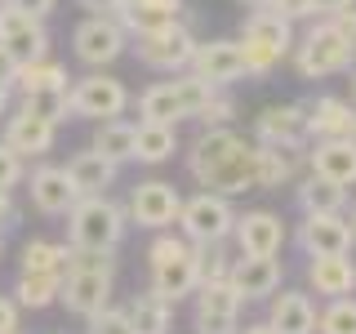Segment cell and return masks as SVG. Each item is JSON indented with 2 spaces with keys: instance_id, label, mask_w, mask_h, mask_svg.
Masks as SVG:
<instances>
[{
  "instance_id": "6da1fadb",
  "label": "cell",
  "mask_w": 356,
  "mask_h": 334,
  "mask_svg": "<svg viewBox=\"0 0 356 334\" xmlns=\"http://www.w3.org/2000/svg\"><path fill=\"white\" fill-rule=\"evenodd\" d=\"M187 170L205 192H254L259 187V143L241 138L227 125H209L187 152Z\"/></svg>"
},
{
  "instance_id": "7a4b0ae2",
  "label": "cell",
  "mask_w": 356,
  "mask_h": 334,
  "mask_svg": "<svg viewBox=\"0 0 356 334\" xmlns=\"http://www.w3.org/2000/svg\"><path fill=\"white\" fill-rule=\"evenodd\" d=\"M111 281H116V259L98 250H72L67 245V263H63V285H58V303L72 317L89 321L94 312H103L111 303Z\"/></svg>"
},
{
  "instance_id": "3957f363",
  "label": "cell",
  "mask_w": 356,
  "mask_h": 334,
  "mask_svg": "<svg viewBox=\"0 0 356 334\" xmlns=\"http://www.w3.org/2000/svg\"><path fill=\"white\" fill-rule=\"evenodd\" d=\"M67 245L72 250H98V254H116V245L125 241V209L116 200L103 196H81L67 209Z\"/></svg>"
},
{
  "instance_id": "277c9868",
  "label": "cell",
  "mask_w": 356,
  "mask_h": 334,
  "mask_svg": "<svg viewBox=\"0 0 356 334\" xmlns=\"http://www.w3.org/2000/svg\"><path fill=\"white\" fill-rule=\"evenodd\" d=\"M294 49V22L281 18L276 9L259 5L250 18H245V31H241V54H245V76L263 81L272 76V67Z\"/></svg>"
},
{
  "instance_id": "5b68a950",
  "label": "cell",
  "mask_w": 356,
  "mask_h": 334,
  "mask_svg": "<svg viewBox=\"0 0 356 334\" xmlns=\"http://www.w3.org/2000/svg\"><path fill=\"white\" fill-rule=\"evenodd\" d=\"M147 267H152V289L178 303L200 285V245H192L187 237H156L147 250Z\"/></svg>"
},
{
  "instance_id": "8992f818",
  "label": "cell",
  "mask_w": 356,
  "mask_h": 334,
  "mask_svg": "<svg viewBox=\"0 0 356 334\" xmlns=\"http://www.w3.org/2000/svg\"><path fill=\"white\" fill-rule=\"evenodd\" d=\"M294 67L303 81H325V76H339V72H352L356 63V40H348L330 18L312 22L307 36L294 40Z\"/></svg>"
},
{
  "instance_id": "52a82bcc",
  "label": "cell",
  "mask_w": 356,
  "mask_h": 334,
  "mask_svg": "<svg viewBox=\"0 0 356 334\" xmlns=\"http://www.w3.org/2000/svg\"><path fill=\"white\" fill-rule=\"evenodd\" d=\"M214 85L200 81V76L187 67V72H174V81L152 85L147 94L138 98V116L143 120H165V125H178V120H192L200 107L209 103Z\"/></svg>"
},
{
  "instance_id": "ba28073f",
  "label": "cell",
  "mask_w": 356,
  "mask_h": 334,
  "mask_svg": "<svg viewBox=\"0 0 356 334\" xmlns=\"http://www.w3.org/2000/svg\"><path fill=\"white\" fill-rule=\"evenodd\" d=\"M134 54H138V63H147L152 72H187L192 67V54H196V36L187 22H161V27H147V31H134Z\"/></svg>"
},
{
  "instance_id": "9c48e42d",
  "label": "cell",
  "mask_w": 356,
  "mask_h": 334,
  "mask_svg": "<svg viewBox=\"0 0 356 334\" xmlns=\"http://www.w3.org/2000/svg\"><path fill=\"white\" fill-rule=\"evenodd\" d=\"M67 107H72V116L81 120H111L120 116V111L129 107V89L116 81V76H107L103 67H94L89 76L67 85Z\"/></svg>"
},
{
  "instance_id": "30bf717a",
  "label": "cell",
  "mask_w": 356,
  "mask_h": 334,
  "mask_svg": "<svg viewBox=\"0 0 356 334\" xmlns=\"http://www.w3.org/2000/svg\"><path fill=\"white\" fill-rule=\"evenodd\" d=\"M178 228L192 245H214V241H227L232 228H236V209L222 192H196L192 200H183L178 209Z\"/></svg>"
},
{
  "instance_id": "8fae6325",
  "label": "cell",
  "mask_w": 356,
  "mask_h": 334,
  "mask_svg": "<svg viewBox=\"0 0 356 334\" xmlns=\"http://www.w3.org/2000/svg\"><path fill=\"white\" fill-rule=\"evenodd\" d=\"M72 49L85 67H111L129 49V31L111 14H89L81 27L72 31Z\"/></svg>"
},
{
  "instance_id": "7c38bea8",
  "label": "cell",
  "mask_w": 356,
  "mask_h": 334,
  "mask_svg": "<svg viewBox=\"0 0 356 334\" xmlns=\"http://www.w3.org/2000/svg\"><path fill=\"white\" fill-rule=\"evenodd\" d=\"M0 49H5L18 67L44 58V54H49V31H44V18L27 14V9H14L9 0H0Z\"/></svg>"
},
{
  "instance_id": "4fadbf2b",
  "label": "cell",
  "mask_w": 356,
  "mask_h": 334,
  "mask_svg": "<svg viewBox=\"0 0 356 334\" xmlns=\"http://www.w3.org/2000/svg\"><path fill=\"white\" fill-rule=\"evenodd\" d=\"M192 294H196V308H192L196 334H236L241 330V294L232 289V281H200Z\"/></svg>"
},
{
  "instance_id": "5bb4252c",
  "label": "cell",
  "mask_w": 356,
  "mask_h": 334,
  "mask_svg": "<svg viewBox=\"0 0 356 334\" xmlns=\"http://www.w3.org/2000/svg\"><path fill=\"white\" fill-rule=\"evenodd\" d=\"M178 209H183V196H178L174 183H161V178H147L129 192V218L147 232H165L178 223Z\"/></svg>"
},
{
  "instance_id": "9a60e30c",
  "label": "cell",
  "mask_w": 356,
  "mask_h": 334,
  "mask_svg": "<svg viewBox=\"0 0 356 334\" xmlns=\"http://www.w3.org/2000/svg\"><path fill=\"white\" fill-rule=\"evenodd\" d=\"M281 276L285 267L276 254H241V259H232L227 281L241 294V303H259V299H272L281 289Z\"/></svg>"
},
{
  "instance_id": "2e32d148",
  "label": "cell",
  "mask_w": 356,
  "mask_h": 334,
  "mask_svg": "<svg viewBox=\"0 0 356 334\" xmlns=\"http://www.w3.org/2000/svg\"><path fill=\"white\" fill-rule=\"evenodd\" d=\"M254 143L263 148H307V107L276 103L254 116Z\"/></svg>"
},
{
  "instance_id": "e0dca14e",
  "label": "cell",
  "mask_w": 356,
  "mask_h": 334,
  "mask_svg": "<svg viewBox=\"0 0 356 334\" xmlns=\"http://www.w3.org/2000/svg\"><path fill=\"white\" fill-rule=\"evenodd\" d=\"M192 72L200 76V81H209L214 89H227V85L245 81V54H241V40H205V45H196Z\"/></svg>"
},
{
  "instance_id": "ac0fdd59",
  "label": "cell",
  "mask_w": 356,
  "mask_h": 334,
  "mask_svg": "<svg viewBox=\"0 0 356 334\" xmlns=\"http://www.w3.org/2000/svg\"><path fill=\"white\" fill-rule=\"evenodd\" d=\"M298 245H303L307 259H316V254H352L356 232L343 214H303V223H298Z\"/></svg>"
},
{
  "instance_id": "d6986e66",
  "label": "cell",
  "mask_w": 356,
  "mask_h": 334,
  "mask_svg": "<svg viewBox=\"0 0 356 334\" xmlns=\"http://www.w3.org/2000/svg\"><path fill=\"white\" fill-rule=\"evenodd\" d=\"M307 170L330 178L339 187L356 183V138L339 134V138H312L307 143Z\"/></svg>"
},
{
  "instance_id": "ffe728a7",
  "label": "cell",
  "mask_w": 356,
  "mask_h": 334,
  "mask_svg": "<svg viewBox=\"0 0 356 334\" xmlns=\"http://www.w3.org/2000/svg\"><path fill=\"white\" fill-rule=\"evenodd\" d=\"M232 237H236L241 254H281L285 223H281V214H272V209H245V214H236Z\"/></svg>"
},
{
  "instance_id": "44dd1931",
  "label": "cell",
  "mask_w": 356,
  "mask_h": 334,
  "mask_svg": "<svg viewBox=\"0 0 356 334\" xmlns=\"http://www.w3.org/2000/svg\"><path fill=\"white\" fill-rule=\"evenodd\" d=\"M76 200H81V192H76L72 174H67L63 165H40V170H31V205H36L40 214L63 218Z\"/></svg>"
},
{
  "instance_id": "7402d4cb",
  "label": "cell",
  "mask_w": 356,
  "mask_h": 334,
  "mask_svg": "<svg viewBox=\"0 0 356 334\" xmlns=\"http://www.w3.org/2000/svg\"><path fill=\"white\" fill-rule=\"evenodd\" d=\"M307 285L325 299L356 294V259L352 254H316L307 263Z\"/></svg>"
},
{
  "instance_id": "603a6c76",
  "label": "cell",
  "mask_w": 356,
  "mask_h": 334,
  "mask_svg": "<svg viewBox=\"0 0 356 334\" xmlns=\"http://www.w3.org/2000/svg\"><path fill=\"white\" fill-rule=\"evenodd\" d=\"M54 134H58L54 120H40V116H31V111H22V107L5 120V143L22 156V161H27V156H44V152H49L54 148Z\"/></svg>"
},
{
  "instance_id": "cb8c5ba5",
  "label": "cell",
  "mask_w": 356,
  "mask_h": 334,
  "mask_svg": "<svg viewBox=\"0 0 356 334\" xmlns=\"http://www.w3.org/2000/svg\"><path fill=\"white\" fill-rule=\"evenodd\" d=\"M267 326H272L276 334H316V303H312L303 289H285V294H272Z\"/></svg>"
},
{
  "instance_id": "d4e9b609",
  "label": "cell",
  "mask_w": 356,
  "mask_h": 334,
  "mask_svg": "<svg viewBox=\"0 0 356 334\" xmlns=\"http://www.w3.org/2000/svg\"><path fill=\"white\" fill-rule=\"evenodd\" d=\"M63 170L72 174V183H76V192H81V196H103L107 187L116 183V170H120V165L107 161L103 152L89 148V152H76L72 161L63 165Z\"/></svg>"
},
{
  "instance_id": "484cf974",
  "label": "cell",
  "mask_w": 356,
  "mask_h": 334,
  "mask_svg": "<svg viewBox=\"0 0 356 334\" xmlns=\"http://www.w3.org/2000/svg\"><path fill=\"white\" fill-rule=\"evenodd\" d=\"M303 107H307V143L312 138H339V134H348V125H352V103H343V98H334V94H321Z\"/></svg>"
},
{
  "instance_id": "4316f807",
  "label": "cell",
  "mask_w": 356,
  "mask_h": 334,
  "mask_svg": "<svg viewBox=\"0 0 356 334\" xmlns=\"http://www.w3.org/2000/svg\"><path fill=\"white\" fill-rule=\"evenodd\" d=\"M125 317H129L134 334H170V326H174V303L165 294H156V289H143V294L129 299Z\"/></svg>"
},
{
  "instance_id": "83f0119b",
  "label": "cell",
  "mask_w": 356,
  "mask_h": 334,
  "mask_svg": "<svg viewBox=\"0 0 356 334\" xmlns=\"http://www.w3.org/2000/svg\"><path fill=\"white\" fill-rule=\"evenodd\" d=\"M178 152V129L165 125V120H138L134 129V161L143 165H161Z\"/></svg>"
},
{
  "instance_id": "f1b7e54d",
  "label": "cell",
  "mask_w": 356,
  "mask_h": 334,
  "mask_svg": "<svg viewBox=\"0 0 356 334\" xmlns=\"http://www.w3.org/2000/svg\"><path fill=\"white\" fill-rule=\"evenodd\" d=\"M307 165V148H263L259 143V187H285Z\"/></svg>"
},
{
  "instance_id": "f546056e",
  "label": "cell",
  "mask_w": 356,
  "mask_h": 334,
  "mask_svg": "<svg viewBox=\"0 0 356 334\" xmlns=\"http://www.w3.org/2000/svg\"><path fill=\"white\" fill-rule=\"evenodd\" d=\"M294 200H298L303 214H343V209H348V187L330 183V178H321V174H307L303 183H298Z\"/></svg>"
},
{
  "instance_id": "4dcf8cb0",
  "label": "cell",
  "mask_w": 356,
  "mask_h": 334,
  "mask_svg": "<svg viewBox=\"0 0 356 334\" xmlns=\"http://www.w3.org/2000/svg\"><path fill=\"white\" fill-rule=\"evenodd\" d=\"M183 14V0H129L125 14H120V27L129 31H147V27H161V22H170Z\"/></svg>"
},
{
  "instance_id": "1f68e13d",
  "label": "cell",
  "mask_w": 356,
  "mask_h": 334,
  "mask_svg": "<svg viewBox=\"0 0 356 334\" xmlns=\"http://www.w3.org/2000/svg\"><path fill=\"white\" fill-rule=\"evenodd\" d=\"M134 129H138V125H129V120H120V116L98 120V129H94V152H103L107 161H116V165L134 161Z\"/></svg>"
},
{
  "instance_id": "d6a6232c",
  "label": "cell",
  "mask_w": 356,
  "mask_h": 334,
  "mask_svg": "<svg viewBox=\"0 0 356 334\" xmlns=\"http://www.w3.org/2000/svg\"><path fill=\"white\" fill-rule=\"evenodd\" d=\"M58 285H63L58 272H22L18 285H14V299H18V308L40 312V308L58 303Z\"/></svg>"
},
{
  "instance_id": "836d02e7",
  "label": "cell",
  "mask_w": 356,
  "mask_h": 334,
  "mask_svg": "<svg viewBox=\"0 0 356 334\" xmlns=\"http://www.w3.org/2000/svg\"><path fill=\"white\" fill-rule=\"evenodd\" d=\"M67 67L63 63H54L49 54L36 63H22L18 72H14V89H22V94H31V89H67Z\"/></svg>"
},
{
  "instance_id": "e575fe53",
  "label": "cell",
  "mask_w": 356,
  "mask_h": 334,
  "mask_svg": "<svg viewBox=\"0 0 356 334\" xmlns=\"http://www.w3.org/2000/svg\"><path fill=\"white\" fill-rule=\"evenodd\" d=\"M22 111L63 125V120L72 116V107H67V89H31V94H22Z\"/></svg>"
},
{
  "instance_id": "d590c367",
  "label": "cell",
  "mask_w": 356,
  "mask_h": 334,
  "mask_svg": "<svg viewBox=\"0 0 356 334\" xmlns=\"http://www.w3.org/2000/svg\"><path fill=\"white\" fill-rule=\"evenodd\" d=\"M63 263H67V245H54V241L22 245V272H58L63 276Z\"/></svg>"
},
{
  "instance_id": "8d00e7d4",
  "label": "cell",
  "mask_w": 356,
  "mask_h": 334,
  "mask_svg": "<svg viewBox=\"0 0 356 334\" xmlns=\"http://www.w3.org/2000/svg\"><path fill=\"white\" fill-rule=\"evenodd\" d=\"M316 334H356V299H330V308L316 317Z\"/></svg>"
},
{
  "instance_id": "74e56055",
  "label": "cell",
  "mask_w": 356,
  "mask_h": 334,
  "mask_svg": "<svg viewBox=\"0 0 356 334\" xmlns=\"http://www.w3.org/2000/svg\"><path fill=\"white\" fill-rule=\"evenodd\" d=\"M85 326H89V334H134L129 317H125V308H111V303H107L103 312H94Z\"/></svg>"
},
{
  "instance_id": "f35d334b",
  "label": "cell",
  "mask_w": 356,
  "mask_h": 334,
  "mask_svg": "<svg viewBox=\"0 0 356 334\" xmlns=\"http://www.w3.org/2000/svg\"><path fill=\"white\" fill-rule=\"evenodd\" d=\"M232 116H236V103H232V94H222V89H214V94H209V103L196 111V120H200L205 129H209V125H227Z\"/></svg>"
},
{
  "instance_id": "ab89813d",
  "label": "cell",
  "mask_w": 356,
  "mask_h": 334,
  "mask_svg": "<svg viewBox=\"0 0 356 334\" xmlns=\"http://www.w3.org/2000/svg\"><path fill=\"white\" fill-rule=\"evenodd\" d=\"M22 174H27V165H22V156L9 148L5 138H0V187H9V192H14V187L22 183Z\"/></svg>"
},
{
  "instance_id": "60d3db41",
  "label": "cell",
  "mask_w": 356,
  "mask_h": 334,
  "mask_svg": "<svg viewBox=\"0 0 356 334\" xmlns=\"http://www.w3.org/2000/svg\"><path fill=\"white\" fill-rule=\"evenodd\" d=\"M267 9H276V14L289 18V22L312 18V0H267Z\"/></svg>"
},
{
  "instance_id": "b9f144b4",
  "label": "cell",
  "mask_w": 356,
  "mask_h": 334,
  "mask_svg": "<svg viewBox=\"0 0 356 334\" xmlns=\"http://www.w3.org/2000/svg\"><path fill=\"white\" fill-rule=\"evenodd\" d=\"M76 5L89 9V14H111V18L120 22V14H125V5H129V0H76Z\"/></svg>"
},
{
  "instance_id": "7bdbcfd3",
  "label": "cell",
  "mask_w": 356,
  "mask_h": 334,
  "mask_svg": "<svg viewBox=\"0 0 356 334\" xmlns=\"http://www.w3.org/2000/svg\"><path fill=\"white\" fill-rule=\"evenodd\" d=\"M18 299H5V294H0V334H5V330H18Z\"/></svg>"
},
{
  "instance_id": "ee69618b",
  "label": "cell",
  "mask_w": 356,
  "mask_h": 334,
  "mask_svg": "<svg viewBox=\"0 0 356 334\" xmlns=\"http://www.w3.org/2000/svg\"><path fill=\"white\" fill-rule=\"evenodd\" d=\"M330 22L343 31L348 40H356V5H348V9H339V14H330Z\"/></svg>"
},
{
  "instance_id": "f6af8a7d",
  "label": "cell",
  "mask_w": 356,
  "mask_h": 334,
  "mask_svg": "<svg viewBox=\"0 0 356 334\" xmlns=\"http://www.w3.org/2000/svg\"><path fill=\"white\" fill-rule=\"evenodd\" d=\"M14 9H27V14H36V18H49L54 9H58V0H9Z\"/></svg>"
},
{
  "instance_id": "bcb514c9",
  "label": "cell",
  "mask_w": 356,
  "mask_h": 334,
  "mask_svg": "<svg viewBox=\"0 0 356 334\" xmlns=\"http://www.w3.org/2000/svg\"><path fill=\"white\" fill-rule=\"evenodd\" d=\"M348 5H356V0H312V14L330 18V14H339V9H348Z\"/></svg>"
},
{
  "instance_id": "7dc6e473",
  "label": "cell",
  "mask_w": 356,
  "mask_h": 334,
  "mask_svg": "<svg viewBox=\"0 0 356 334\" xmlns=\"http://www.w3.org/2000/svg\"><path fill=\"white\" fill-rule=\"evenodd\" d=\"M14 214V196H9V187H0V223Z\"/></svg>"
},
{
  "instance_id": "c3c4849f",
  "label": "cell",
  "mask_w": 356,
  "mask_h": 334,
  "mask_svg": "<svg viewBox=\"0 0 356 334\" xmlns=\"http://www.w3.org/2000/svg\"><path fill=\"white\" fill-rule=\"evenodd\" d=\"M14 72H18V63H14V58H9V54H5V49H0V76H5V81H14Z\"/></svg>"
},
{
  "instance_id": "681fc988",
  "label": "cell",
  "mask_w": 356,
  "mask_h": 334,
  "mask_svg": "<svg viewBox=\"0 0 356 334\" xmlns=\"http://www.w3.org/2000/svg\"><path fill=\"white\" fill-rule=\"evenodd\" d=\"M9 94H14V81L0 76V116H5V107H9Z\"/></svg>"
},
{
  "instance_id": "f907efd6",
  "label": "cell",
  "mask_w": 356,
  "mask_h": 334,
  "mask_svg": "<svg viewBox=\"0 0 356 334\" xmlns=\"http://www.w3.org/2000/svg\"><path fill=\"white\" fill-rule=\"evenodd\" d=\"M236 334H276V330L267 326V321H250V326H245V330H236Z\"/></svg>"
},
{
  "instance_id": "816d5d0a",
  "label": "cell",
  "mask_w": 356,
  "mask_h": 334,
  "mask_svg": "<svg viewBox=\"0 0 356 334\" xmlns=\"http://www.w3.org/2000/svg\"><path fill=\"white\" fill-rule=\"evenodd\" d=\"M348 138H356V111H352V125H348Z\"/></svg>"
},
{
  "instance_id": "f5cc1de1",
  "label": "cell",
  "mask_w": 356,
  "mask_h": 334,
  "mask_svg": "<svg viewBox=\"0 0 356 334\" xmlns=\"http://www.w3.org/2000/svg\"><path fill=\"white\" fill-rule=\"evenodd\" d=\"M245 5H250V9H259V5H267V0H245Z\"/></svg>"
},
{
  "instance_id": "db71d44e",
  "label": "cell",
  "mask_w": 356,
  "mask_h": 334,
  "mask_svg": "<svg viewBox=\"0 0 356 334\" xmlns=\"http://www.w3.org/2000/svg\"><path fill=\"white\" fill-rule=\"evenodd\" d=\"M348 223H352V232H356V205H352V218H348Z\"/></svg>"
},
{
  "instance_id": "11a10c76",
  "label": "cell",
  "mask_w": 356,
  "mask_h": 334,
  "mask_svg": "<svg viewBox=\"0 0 356 334\" xmlns=\"http://www.w3.org/2000/svg\"><path fill=\"white\" fill-rule=\"evenodd\" d=\"M352 98H356V72H352Z\"/></svg>"
},
{
  "instance_id": "9f6ffc18",
  "label": "cell",
  "mask_w": 356,
  "mask_h": 334,
  "mask_svg": "<svg viewBox=\"0 0 356 334\" xmlns=\"http://www.w3.org/2000/svg\"><path fill=\"white\" fill-rule=\"evenodd\" d=\"M5 334H22V330H5Z\"/></svg>"
},
{
  "instance_id": "6f0895ef",
  "label": "cell",
  "mask_w": 356,
  "mask_h": 334,
  "mask_svg": "<svg viewBox=\"0 0 356 334\" xmlns=\"http://www.w3.org/2000/svg\"><path fill=\"white\" fill-rule=\"evenodd\" d=\"M0 250H5V245H0Z\"/></svg>"
}]
</instances>
